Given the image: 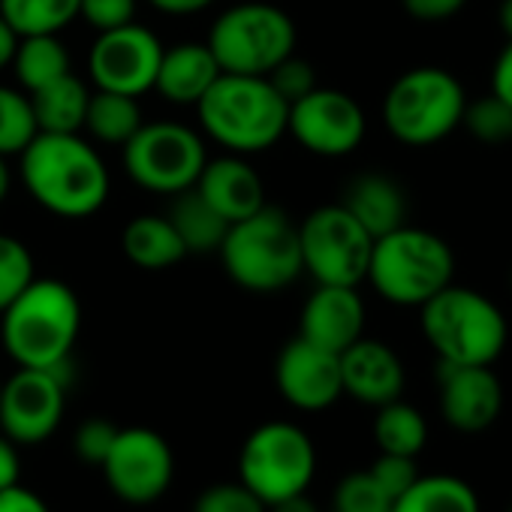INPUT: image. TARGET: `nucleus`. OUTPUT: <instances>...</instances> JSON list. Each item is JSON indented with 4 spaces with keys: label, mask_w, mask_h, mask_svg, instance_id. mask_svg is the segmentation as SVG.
<instances>
[{
    "label": "nucleus",
    "mask_w": 512,
    "mask_h": 512,
    "mask_svg": "<svg viewBox=\"0 0 512 512\" xmlns=\"http://www.w3.org/2000/svg\"><path fill=\"white\" fill-rule=\"evenodd\" d=\"M266 79L272 82V88H275L290 106H293L296 100L308 97V94L317 88V73H314V67H311L308 61L296 58V55L284 58Z\"/></svg>",
    "instance_id": "obj_37"
},
{
    "label": "nucleus",
    "mask_w": 512,
    "mask_h": 512,
    "mask_svg": "<svg viewBox=\"0 0 512 512\" xmlns=\"http://www.w3.org/2000/svg\"><path fill=\"white\" fill-rule=\"evenodd\" d=\"M121 247L127 253V260L145 272H163L175 263H181L187 250L163 214H139L124 226Z\"/></svg>",
    "instance_id": "obj_23"
},
{
    "label": "nucleus",
    "mask_w": 512,
    "mask_h": 512,
    "mask_svg": "<svg viewBox=\"0 0 512 512\" xmlns=\"http://www.w3.org/2000/svg\"><path fill=\"white\" fill-rule=\"evenodd\" d=\"M205 142L178 121H151L124 145L127 175L151 193L175 196L196 187L205 166Z\"/></svg>",
    "instance_id": "obj_11"
},
{
    "label": "nucleus",
    "mask_w": 512,
    "mask_h": 512,
    "mask_svg": "<svg viewBox=\"0 0 512 512\" xmlns=\"http://www.w3.org/2000/svg\"><path fill=\"white\" fill-rule=\"evenodd\" d=\"M374 440H377L380 452L416 458L425 449V443H428L425 416L413 404L395 398V401L377 407V416H374Z\"/></svg>",
    "instance_id": "obj_29"
},
{
    "label": "nucleus",
    "mask_w": 512,
    "mask_h": 512,
    "mask_svg": "<svg viewBox=\"0 0 512 512\" xmlns=\"http://www.w3.org/2000/svg\"><path fill=\"white\" fill-rule=\"evenodd\" d=\"M497 22L506 34V40H512V0H500V13H497Z\"/></svg>",
    "instance_id": "obj_47"
},
{
    "label": "nucleus",
    "mask_w": 512,
    "mask_h": 512,
    "mask_svg": "<svg viewBox=\"0 0 512 512\" xmlns=\"http://www.w3.org/2000/svg\"><path fill=\"white\" fill-rule=\"evenodd\" d=\"M455 278V253L437 232L398 226L374 238L365 281L380 299L401 308H422Z\"/></svg>",
    "instance_id": "obj_5"
},
{
    "label": "nucleus",
    "mask_w": 512,
    "mask_h": 512,
    "mask_svg": "<svg viewBox=\"0 0 512 512\" xmlns=\"http://www.w3.org/2000/svg\"><path fill=\"white\" fill-rule=\"evenodd\" d=\"M269 512H320V509H317V503L308 497V491H302V494H293V497H284V500L272 503Z\"/></svg>",
    "instance_id": "obj_46"
},
{
    "label": "nucleus",
    "mask_w": 512,
    "mask_h": 512,
    "mask_svg": "<svg viewBox=\"0 0 512 512\" xmlns=\"http://www.w3.org/2000/svg\"><path fill=\"white\" fill-rule=\"evenodd\" d=\"M317 473V449L293 422H266L253 428L238 452V482L266 506L308 491Z\"/></svg>",
    "instance_id": "obj_9"
},
{
    "label": "nucleus",
    "mask_w": 512,
    "mask_h": 512,
    "mask_svg": "<svg viewBox=\"0 0 512 512\" xmlns=\"http://www.w3.org/2000/svg\"><path fill=\"white\" fill-rule=\"evenodd\" d=\"M275 380L284 401L305 413L329 410L344 395L338 353H329L305 338H296L281 350Z\"/></svg>",
    "instance_id": "obj_17"
},
{
    "label": "nucleus",
    "mask_w": 512,
    "mask_h": 512,
    "mask_svg": "<svg viewBox=\"0 0 512 512\" xmlns=\"http://www.w3.org/2000/svg\"><path fill=\"white\" fill-rule=\"evenodd\" d=\"M37 133L40 130L28 94L10 85H0V157L22 154Z\"/></svg>",
    "instance_id": "obj_31"
},
{
    "label": "nucleus",
    "mask_w": 512,
    "mask_h": 512,
    "mask_svg": "<svg viewBox=\"0 0 512 512\" xmlns=\"http://www.w3.org/2000/svg\"><path fill=\"white\" fill-rule=\"evenodd\" d=\"M166 217L175 226L187 253H217L229 229V223L199 196L196 187L175 193V202Z\"/></svg>",
    "instance_id": "obj_25"
},
{
    "label": "nucleus",
    "mask_w": 512,
    "mask_h": 512,
    "mask_svg": "<svg viewBox=\"0 0 512 512\" xmlns=\"http://www.w3.org/2000/svg\"><path fill=\"white\" fill-rule=\"evenodd\" d=\"M440 416L461 434L488 431L503 410V383L491 365H437Z\"/></svg>",
    "instance_id": "obj_16"
},
{
    "label": "nucleus",
    "mask_w": 512,
    "mask_h": 512,
    "mask_svg": "<svg viewBox=\"0 0 512 512\" xmlns=\"http://www.w3.org/2000/svg\"><path fill=\"white\" fill-rule=\"evenodd\" d=\"M217 253L226 275L250 293H278L305 272L299 226L275 205L229 223Z\"/></svg>",
    "instance_id": "obj_4"
},
{
    "label": "nucleus",
    "mask_w": 512,
    "mask_h": 512,
    "mask_svg": "<svg viewBox=\"0 0 512 512\" xmlns=\"http://www.w3.org/2000/svg\"><path fill=\"white\" fill-rule=\"evenodd\" d=\"M287 133L317 157H347L365 139V112L344 91L314 88L290 106Z\"/></svg>",
    "instance_id": "obj_15"
},
{
    "label": "nucleus",
    "mask_w": 512,
    "mask_h": 512,
    "mask_svg": "<svg viewBox=\"0 0 512 512\" xmlns=\"http://www.w3.org/2000/svg\"><path fill=\"white\" fill-rule=\"evenodd\" d=\"M341 205L368 229L371 238H380L407 223V196L401 184L380 172L353 178L344 190Z\"/></svg>",
    "instance_id": "obj_22"
},
{
    "label": "nucleus",
    "mask_w": 512,
    "mask_h": 512,
    "mask_svg": "<svg viewBox=\"0 0 512 512\" xmlns=\"http://www.w3.org/2000/svg\"><path fill=\"white\" fill-rule=\"evenodd\" d=\"M196 190L226 223L244 220L266 205L263 178L256 175V169L244 160V154H226L217 160H205Z\"/></svg>",
    "instance_id": "obj_20"
},
{
    "label": "nucleus",
    "mask_w": 512,
    "mask_h": 512,
    "mask_svg": "<svg viewBox=\"0 0 512 512\" xmlns=\"http://www.w3.org/2000/svg\"><path fill=\"white\" fill-rule=\"evenodd\" d=\"M392 503L368 470L347 473L332 494V512H392Z\"/></svg>",
    "instance_id": "obj_33"
},
{
    "label": "nucleus",
    "mask_w": 512,
    "mask_h": 512,
    "mask_svg": "<svg viewBox=\"0 0 512 512\" xmlns=\"http://www.w3.org/2000/svg\"><path fill=\"white\" fill-rule=\"evenodd\" d=\"M34 281V256L25 241L0 232V314Z\"/></svg>",
    "instance_id": "obj_34"
},
{
    "label": "nucleus",
    "mask_w": 512,
    "mask_h": 512,
    "mask_svg": "<svg viewBox=\"0 0 512 512\" xmlns=\"http://www.w3.org/2000/svg\"><path fill=\"white\" fill-rule=\"evenodd\" d=\"M368 473L374 476V482H377L392 500H398V497L422 476L419 467H416V458H410V455H392V452H380L377 461L368 467Z\"/></svg>",
    "instance_id": "obj_36"
},
{
    "label": "nucleus",
    "mask_w": 512,
    "mask_h": 512,
    "mask_svg": "<svg viewBox=\"0 0 512 512\" xmlns=\"http://www.w3.org/2000/svg\"><path fill=\"white\" fill-rule=\"evenodd\" d=\"M422 335L440 362L494 365L509 341L503 311L479 290L443 287L422 308Z\"/></svg>",
    "instance_id": "obj_6"
},
{
    "label": "nucleus",
    "mask_w": 512,
    "mask_h": 512,
    "mask_svg": "<svg viewBox=\"0 0 512 512\" xmlns=\"http://www.w3.org/2000/svg\"><path fill=\"white\" fill-rule=\"evenodd\" d=\"M79 19H85L97 34L115 31L136 19V0H82Z\"/></svg>",
    "instance_id": "obj_39"
},
{
    "label": "nucleus",
    "mask_w": 512,
    "mask_h": 512,
    "mask_svg": "<svg viewBox=\"0 0 512 512\" xmlns=\"http://www.w3.org/2000/svg\"><path fill=\"white\" fill-rule=\"evenodd\" d=\"M0 389H4V383H0Z\"/></svg>",
    "instance_id": "obj_51"
},
{
    "label": "nucleus",
    "mask_w": 512,
    "mask_h": 512,
    "mask_svg": "<svg viewBox=\"0 0 512 512\" xmlns=\"http://www.w3.org/2000/svg\"><path fill=\"white\" fill-rule=\"evenodd\" d=\"M10 184H13V178H10L7 157H0V202H4V199L10 196Z\"/></svg>",
    "instance_id": "obj_48"
},
{
    "label": "nucleus",
    "mask_w": 512,
    "mask_h": 512,
    "mask_svg": "<svg viewBox=\"0 0 512 512\" xmlns=\"http://www.w3.org/2000/svg\"><path fill=\"white\" fill-rule=\"evenodd\" d=\"M296 22L272 4H238L217 16L208 49L220 73L269 76L296 52Z\"/></svg>",
    "instance_id": "obj_8"
},
{
    "label": "nucleus",
    "mask_w": 512,
    "mask_h": 512,
    "mask_svg": "<svg viewBox=\"0 0 512 512\" xmlns=\"http://www.w3.org/2000/svg\"><path fill=\"white\" fill-rule=\"evenodd\" d=\"M392 512H482L473 485L452 473L419 476L395 503Z\"/></svg>",
    "instance_id": "obj_26"
},
{
    "label": "nucleus",
    "mask_w": 512,
    "mask_h": 512,
    "mask_svg": "<svg viewBox=\"0 0 512 512\" xmlns=\"http://www.w3.org/2000/svg\"><path fill=\"white\" fill-rule=\"evenodd\" d=\"M79 329V296L55 278H34L0 314V341L19 368H67Z\"/></svg>",
    "instance_id": "obj_2"
},
{
    "label": "nucleus",
    "mask_w": 512,
    "mask_h": 512,
    "mask_svg": "<svg viewBox=\"0 0 512 512\" xmlns=\"http://www.w3.org/2000/svg\"><path fill=\"white\" fill-rule=\"evenodd\" d=\"M19 473H22L19 449H16V443L4 431H0V491L16 485L19 482Z\"/></svg>",
    "instance_id": "obj_43"
},
{
    "label": "nucleus",
    "mask_w": 512,
    "mask_h": 512,
    "mask_svg": "<svg viewBox=\"0 0 512 512\" xmlns=\"http://www.w3.org/2000/svg\"><path fill=\"white\" fill-rule=\"evenodd\" d=\"M491 94H497L500 100H506L512 106V40L506 43V49L494 61V70H491Z\"/></svg>",
    "instance_id": "obj_42"
},
{
    "label": "nucleus",
    "mask_w": 512,
    "mask_h": 512,
    "mask_svg": "<svg viewBox=\"0 0 512 512\" xmlns=\"http://www.w3.org/2000/svg\"><path fill=\"white\" fill-rule=\"evenodd\" d=\"M202 130L229 154H260L272 148L290 121V103L266 76L220 73L196 103Z\"/></svg>",
    "instance_id": "obj_3"
},
{
    "label": "nucleus",
    "mask_w": 512,
    "mask_h": 512,
    "mask_svg": "<svg viewBox=\"0 0 512 512\" xmlns=\"http://www.w3.org/2000/svg\"><path fill=\"white\" fill-rule=\"evenodd\" d=\"M82 0H0V16L19 34H61L79 19Z\"/></svg>",
    "instance_id": "obj_30"
},
{
    "label": "nucleus",
    "mask_w": 512,
    "mask_h": 512,
    "mask_svg": "<svg viewBox=\"0 0 512 512\" xmlns=\"http://www.w3.org/2000/svg\"><path fill=\"white\" fill-rule=\"evenodd\" d=\"M148 4L166 16H193V13L208 10L214 0H148Z\"/></svg>",
    "instance_id": "obj_44"
},
{
    "label": "nucleus",
    "mask_w": 512,
    "mask_h": 512,
    "mask_svg": "<svg viewBox=\"0 0 512 512\" xmlns=\"http://www.w3.org/2000/svg\"><path fill=\"white\" fill-rule=\"evenodd\" d=\"M142 109L136 97L115 94V91H97L88 100V115H85V130L106 145H127L136 130L142 127Z\"/></svg>",
    "instance_id": "obj_28"
},
{
    "label": "nucleus",
    "mask_w": 512,
    "mask_h": 512,
    "mask_svg": "<svg viewBox=\"0 0 512 512\" xmlns=\"http://www.w3.org/2000/svg\"><path fill=\"white\" fill-rule=\"evenodd\" d=\"M217 76L220 67L208 43H178L172 49H163L154 91L175 106H196L217 82Z\"/></svg>",
    "instance_id": "obj_21"
},
{
    "label": "nucleus",
    "mask_w": 512,
    "mask_h": 512,
    "mask_svg": "<svg viewBox=\"0 0 512 512\" xmlns=\"http://www.w3.org/2000/svg\"><path fill=\"white\" fill-rule=\"evenodd\" d=\"M112 494L133 506L160 500L175 479V455L163 434L145 425L121 428L100 464Z\"/></svg>",
    "instance_id": "obj_12"
},
{
    "label": "nucleus",
    "mask_w": 512,
    "mask_h": 512,
    "mask_svg": "<svg viewBox=\"0 0 512 512\" xmlns=\"http://www.w3.org/2000/svg\"><path fill=\"white\" fill-rule=\"evenodd\" d=\"M401 4L416 22H446L464 10L467 0H401Z\"/></svg>",
    "instance_id": "obj_40"
},
{
    "label": "nucleus",
    "mask_w": 512,
    "mask_h": 512,
    "mask_svg": "<svg viewBox=\"0 0 512 512\" xmlns=\"http://www.w3.org/2000/svg\"><path fill=\"white\" fill-rule=\"evenodd\" d=\"M302 266L317 284L359 287L368 275L374 238L338 202L320 205L299 223Z\"/></svg>",
    "instance_id": "obj_10"
},
{
    "label": "nucleus",
    "mask_w": 512,
    "mask_h": 512,
    "mask_svg": "<svg viewBox=\"0 0 512 512\" xmlns=\"http://www.w3.org/2000/svg\"><path fill=\"white\" fill-rule=\"evenodd\" d=\"M338 359H341L344 395L368 407H383L401 398L407 374H404V362L389 344L362 335Z\"/></svg>",
    "instance_id": "obj_18"
},
{
    "label": "nucleus",
    "mask_w": 512,
    "mask_h": 512,
    "mask_svg": "<svg viewBox=\"0 0 512 512\" xmlns=\"http://www.w3.org/2000/svg\"><path fill=\"white\" fill-rule=\"evenodd\" d=\"M160 58L163 43L148 28L130 22L124 28L97 34L88 52V76L97 91L142 97L154 91Z\"/></svg>",
    "instance_id": "obj_14"
},
{
    "label": "nucleus",
    "mask_w": 512,
    "mask_h": 512,
    "mask_svg": "<svg viewBox=\"0 0 512 512\" xmlns=\"http://www.w3.org/2000/svg\"><path fill=\"white\" fill-rule=\"evenodd\" d=\"M13 70L19 85L34 94L61 76L70 73V55L67 46L58 40V34H34V37H19L16 55H13Z\"/></svg>",
    "instance_id": "obj_27"
},
{
    "label": "nucleus",
    "mask_w": 512,
    "mask_h": 512,
    "mask_svg": "<svg viewBox=\"0 0 512 512\" xmlns=\"http://www.w3.org/2000/svg\"><path fill=\"white\" fill-rule=\"evenodd\" d=\"M0 512H52V509L37 491L16 482L0 491Z\"/></svg>",
    "instance_id": "obj_41"
},
{
    "label": "nucleus",
    "mask_w": 512,
    "mask_h": 512,
    "mask_svg": "<svg viewBox=\"0 0 512 512\" xmlns=\"http://www.w3.org/2000/svg\"><path fill=\"white\" fill-rule=\"evenodd\" d=\"M461 127L482 145H506L512 142V106L497 94L467 100Z\"/></svg>",
    "instance_id": "obj_32"
},
{
    "label": "nucleus",
    "mask_w": 512,
    "mask_h": 512,
    "mask_svg": "<svg viewBox=\"0 0 512 512\" xmlns=\"http://www.w3.org/2000/svg\"><path fill=\"white\" fill-rule=\"evenodd\" d=\"M16 46H19V34L4 22V16H0V70L13 64Z\"/></svg>",
    "instance_id": "obj_45"
},
{
    "label": "nucleus",
    "mask_w": 512,
    "mask_h": 512,
    "mask_svg": "<svg viewBox=\"0 0 512 512\" xmlns=\"http://www.w3.org/2000/svg\"><path fill=\"white\" fill-rule=\"evenodd\" d=\"M22 157L28 193L58 217H91L109 199V169L79 133H37Z\"/></svg>",
    "instance_id": "obj_1"
},
{
    "label": "nucleus",
    "mask_w": 512,
    "mask_h": 512,
    "mask_svg": "<svg viewBox=\"0 0 512 512\" xmlns=\"http://www.w3.org/2000/svg\"><path fill=\"white\" fill-rule=\"evenodd\" d=\"M28 100L40 133H79L85 127L91 91L82 79L67 73L58 82L28 94Z\"/></svg>",
    "instance_id": "obj_24"
},
{
    "label": "nucleus",
    "mask_w": 512,
    "mask_h": 512,
    "mask_svg": "<svg viewBox=\"0 0 512 512\" xmlns=\"http://www.w3.org/2000/svg\"><path fill=\"white\" fill-rule=\"evenodd\" d=\"M509 287H512V272H509Z\"/></svg>",
    "instance_id": "obj_49"
},
{
    "label": "nucleus",
    "mask_w": 512,
    "mask_h": 512,
    "mask_svg": "<svg viewBox=\"0 0 512 512\" xmlns=\"http://www.w3.org/2000/svg\"><path fill=\"white\" fill-rule=\"evenodd\" d=\"M509 512H512V503H509Z\"/></svg>",
    "instance_id": "obj_50"
},
{
    "label": "nucleus",
    "mask_w": 512,
    "mask_h": 512,
    "mask_svg": "<svg viewBox=\"0 0 512 512\" xmlns=\"http://www.w3.org/2000/svg\"><path fill=\"white\" fill-rule=\"evenodd\" d=\"M118 431H121V428H118L115 422H109V419H100V416L85 419V422L76 428L73 449H76V455H79L85 464H97V467H100V464L106 461V455H109V449H112Z\"/></svg>",
    "instance_id": "obj_38"
},
{
    "label": "nucleus",
    "mask_w": 512,
    "mask_h": 512,
    "mask_svg": "<svg viewBox=\"0 0 512 512\" xmlns=\"http://www.w3.org/2000/svg\"><path fill=\"white\" fill-rule=\"evenodd\" d=\"M193 512H269V506L244 482H220L196 497Z\"/></svg>",
    "instance_id": "obj_35"
},
{
    "label": "nucleus",
    "mask_w": 512,
    "mask_h": 512,
    "mask_svg": "<svg viewBox=\"0 0 512 512\" xmlns=\"http://www.w3.org/2000/svg\"><path fill=\"white\" fill-rule=\"evenodd\" d=\"M467 106L464 85L443 67H416L401 73L383 100L386 130L410 148L443 142L461 127Z\"/></svg>",
    "instance_id": "obj_7"
},
{
    "label": "nucleus",
    "mask_w": 512,
    "mask_h": 512,
    "mask_svg": "<svg viewBox=\"0 0 512 512\" xmlns=\"http://www.w3.org/2000/svg\"><path fill=\"white\" fill-rule=\"evenodd\" d=\"M67 404L64 368H19L0 389V431L16 446H34L49 440Z\"/></svg>",
    "instance_id": "obj_13"
},
{
    "label": "nucleus",
    "mask_w": 512,
    "mask_h": 512,
    "mask_svg": "<svg viewBox=\"0 0 512 512\" xmlns=\"http://www.w3.org/2000/svg\"><path fill=\"white\" fill-rule=\"evenodd\" d=\"M365 332V302L356 287H329L317 284L311 299L302 308L299 338L329 350L344 353Z\"/></svg>",
    "instance_id": "obj_19"
}]
</instances>
